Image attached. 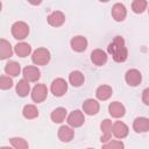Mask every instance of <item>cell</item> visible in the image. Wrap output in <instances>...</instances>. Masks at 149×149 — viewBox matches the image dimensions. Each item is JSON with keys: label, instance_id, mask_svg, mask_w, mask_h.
I'll return each mask as SVG.
<instances>
[{"label": "cell", "instance_id": "obj_20", "mask_svg": "<svg viewBox=\"0 0 149 149\" xmlns=\"http://www.w3.org/2000/svg\"><path fill=\"white\" fill-rule=\"evenodd\" d=\"M20 71H21V66L19 63L14 62V61H9L6 65H5V72L6 74L8 76H12V77H16L20 74Z\"/></svg>", "mask_w": 149, "mask_h": 149}, {"label": "cell", "instance_id": "obj_30", "mask_svg": "<svg viewBox=\"0 0 149 149\" xmlns=\"http://www.w3.org/2000/svg\"><path fill=\"white\" fill-rule=\"evenodd\" d=\"M125 146L121 141H108L102 144L101 149H123Z\"/></svg>", "mask_w": 149, "mask_h": 149}, {"label": "cell", "instance_id": "obj_12", "mask_svg": "<svg viewBox=\"0 0 149 149\" xmlns=\"http://www.w3.org/2000/svg\"><path fill=\"white\" fill-rule=\"evenodd\" d=\"M126 15H127V9H126L125 5H122L120 2H116L112 7V16H113V19L115 21H118V22L123 21Z\"/></svg>", "mask_w": 149, "mask_h": 149}, {"label": "cell", "instance_id": "obj_16", "mask_svg": "<svg viewBox=\"0 0 149 149\" xmlns=\"http://www.w3.org/2000/svg\"><path fill=\"white\" fill-rule=\"evenodd\" d=\"M133 128L136 133H147L149 130V119L148 118H136L133 122Z\"/></svg>", "mask_w": 149, "mask_h": 149}, {"label": "cell", "instance_id": "obj_23", "mask_svg": "<svg viewBox=\"0 0 149 149\" xmlns=\"http://www.w3.org/2000/svg\"><path fill=\"white\" fill-rule=\"evenodd\" d=\"M84 80H85L84 74H83L80 71H78V70L72 71V72L69 74V81H70V84H71L72 86L78 87V86H80V85L84 83Z\"/></svg>", "mask_w": 149, "mask_h": 149}, {"label": "cell", "instance_id": "obj_29", "mask_svg": "<svg viewBox=\"0 0 149 149\" xmlns=\"http://www.w3.org/2000/svg\"><path fill=\"white\" fill-rule=\"evenodd\" d=\"M13 86V80L9 76H1L0 77V90H8Z\"/></svg>", "mask_w": 149, "mask_h": 149}, {"label": "cell", "instance_id": "obj_19", "mask_svg": "<svg viewBox=\"0 0 149 149\" xmlns=\"http://www.w3.org/2000/svg\"><path fill=\"white\" fill-rule=\"evenodd\" d=\"M58 139L62 142H70L73 139V130L68 126H62L58 129Z\"/></svg>", "mask_w": 149, "mask_h": 149}, {"label": "cell", "instance_id": "obj_17", "mask_svg": "<svg viewBox=\"0 0 149 149\" xmlns=\"http://www.w3.org/2000/svg\"><path fill=\"white\" fill-rule=\"evenodd\" d=\"M100 128H101V132H102L101 142L106 143V142H108L111 140V136H112V121L109 119H105L101 122Z\"/></svg>", "mask_w": 149, "mask_h": 149}, {"label": "cell", "instance_id": "obj_14", "mask_svg": "<svg viewBox=\"0 0 149 149\" xmlns=\"http://www.w3.org/2000/svg\"><path fill=\"white\" fill-rule=\"evenodd\" d=\"M91 61H92L93 64H95L98 66H101L107 62V55L101 49H94L91 52Z\"/></svg>", "mask_w": 149, "mask_h": 149}, {"label": "cell", "instance_id": "obj_2", "mask_svg": "<svg viewBox=\"0 0 149 149\" xmlns=\"http://www.w3.org/2000/svg\"><path fill=\"white\" fill-rule=\"evenodd\" d=\"M12 35L16 40H23L29 34V27L23 21H16L12 26Z\"/></svg>", "mask_w": 149, "mask_h": 149}, {"label": "cell", "instance_id": "obj_3", "mask_svg": "<svg viewBox=\"0 0 149 149\" xmlns=\"http://www.w3.org/2000/svg\"><path fill=\"white\" fill-rule=\"evenodd\" d=\"M31 61L36 65H45L50 61V52L45 48H38L33 52Z\"/></svg>", "mask_w": 149, "mask_h": 149}, {"label": "cell", "instance_id": "obj_7", "mask_svg": "<svg viewBox=\"0 0 149 149\" xmlns=\"http://www.w3.org/2000/svg\"><path fill=\"white\" fill-rule=\"evenodd\" d=\"M125 80H126V83H127L128 85H130V86H137V85L141 83V80H142V76H141V73H140L139 70H136V69H130V70H128V71L126 72V74H125Z\"/></svg>", "mask_w": 149, "mask_h": 149}, {"label": "cell", "instance_id": "obj_18", "mask_svg": "<svg viewBox=\"0 0 149 149\" xmlns=\"http://www.w3.org/2000/svg\"><path fill=\"white\" fill-rule=\"evenodd\" d=\"M13 55V49L10 43L7 40L1 38L0 40V61L7 59Z\"/></svg>", "mask_w": 149, "mask_h": 149}, {"label": "cell", "instance_id": "obj_6", "mask_svg": "<svg viewBox=\"0 0 149 149\" xmlns=\"http://www.w3.org/2000/svg\"><path fill=\"white\" fill-rule=\"evenodd\" d=\"M112 133L116 139H125L128 135L129 129H128V126L125 122L116 121L112 125Z\"/></svg>", "mask_w": 149, "mask_h": 149}, {"label": "cell", "instance_id": "obj_13", "mask_svg": "<svg viewBox=\"0 0 149 149\" xmlns=\"http://www.w3.org/2000/svg\"><path fill=\"white\" fill-rule=\"evenodd\" d=\"M65 16L61 10H55L48 15V23L52 27H59L64 23Z\"/></svg>", "mask_w": 149, "mask_h": 149}, {"label": "cell", "instance_id": "obj_34", "mask_svg": "<svg viewBox=\"0 0 149 149\" xmlns=\"http://www.w3.org/2000/svg\"><path fill=\"white\" fill-rule=\"evenodd\" d=\"M87 149H93V148H87Z\"/></svg>", "mask_w": 149, "mask_h": 149}, {"label": "cell", "instance_id": "obj_26", "mask_svg": "<svg viewBox=\"0 0 149 149\" xmlns=\"http://www.w3.org/2000/svg\"><path fill=\"white\" fill-rule=\"evenodd\" d=\"M22 114L26 119H35L38 116V111L34 105H26L22 109Z\"/></svg>", "mask_w": 149, "mask_h": 149}, {"label": "cell", "instance_id": "obj_28", "mask_svg": "<svg viewBox=\"0 0 149 149\" xmlns=\"http://www.w3.org/2000/svg\"><path fill=\"white\" fill-rule=\"evenodd\" d=\"M9 142L14 149H28V142L22 137H12Z\"/></svg>", "mask_w": 149, "mask_h": 149}, {"label": "cell", "instance_id": "obj_10", "mask_svg": "<svg viewBox=\"0 0 149 149\" xmlns=\"http://www.w3.org/2000/svg\"><path fill=\"white\" fill-rule=\"evenodd\" d=\"M23 77L24 79L29 83V81H37L41 77V72L36 66H26L23 69Z\"/></svg>", "mask_w": 149, "mask_h": 149}, {"label": "cell", "instance_id": "obj_11", "mask_svg": "<svg viewBox=\"0 0 149 149\" xmlns=\"http://www.w3.org/2000/svg\"><path fill=\"white\" fill-rule=\"evenodd\" d=\"M99 102L94 99H86L84 102H83V111L87 114V115H94L99 112Z\"/></svg>", "mask_w": 149, "mask_h": 149}, {"label": "cell", "instance_id": "obj_21", "mask_svg": "<svg viewBox=\"0 0 149 149\" xmlns=\"http://www.w3.org/2000/svg\"><path fill=\"white\" fill-rule=\"evenodd\" d=\"M112 87L108 85H100L95 91V95L99 100H107L112 95Z\"/></svg>", "mask_w": 149, "mask_h": 149}, {"label": "cell", "instance_id": "obj_25", "mask_svg": "<svg viewBox=\"0 0 149 149\" xmlns=\"http://www.w3.org/2000/svg\"><path fill=\"white\" fill-rule=\"evenodd\" d=\"M30 91V86L29 83L26 79H21L19 80V83L16 84V93L20 97H27L28 93Z\"/></svg>", "mask_w": 149, "mask_h": 149}, {"label": "cell", "instance_id": "obj_4", "mask_svg": "<svg viewBox=\"0 0 149 149\" xmlns=\"http://www.w3.org/2000/svg\"><path fill=\"white\" fill-rule=\"evenodd\" d=\"M50 91L55 97H62L68 91V83L63 78H56L51 83Z\"/></svg>", "mask_w": 149, "mask_h": 149}, {"label": "cell", "instance_id": "obj_33", "mask_svg": "<svg viewBox=\"0 0 149 149\" xmlns=\"http://www.w3.org/2000/svg\"><path fill=\"white\" fill-rule=\"evenodd\" d=\"M1 7H2V3H1V1H0V10H1Z\"/></svg>", "mask_w": 149, "mask_h": 149}, {"label": "cell", "instance_id": "obj_22", "mask_svg": "<svg viewBox=\"0 0 149 149\" xmlns=\"http://www.w3.org/2000/svg\"><path fill=\"white\" fill-rule=\"evenodd\" d=\"M14 50L19 57H27L31 52V47L26 42H20L14 47Z\"/></svg>", "mask_w": 149, "mask_h": 149}, {"label": "cell", "instance_id": "obj_15", "mask_svg": "<svg viewBox=\"0 0 149 149\" xmlns=\"http://www.w3.org/2000/svg\"><path fill=\"white\" fill-rule=\"evenodd\" d=\"M108 112L113 118H121L126 113L125 106L119 101H113L108 105Z\"/></svg>", "mask_w": 149, "mask_h": 149}, {"label": "cell", "instance_id": "obj_1", "mask_svg": "<svg viewBox=\"0 0 149 149\" xmlns=\"http://www.w3.org/2000/svg\"><path fill=\"white\" fill-rule=\"evenodd\" d=\"M107 50L112 55L113 59L118 63H122L127 59L128 51H127V48L125 44V40L121 36H115L114 40L109 43Z\"/></svg>", "mask_w": 149, "mask_h": 149}, {"label": "cell", "instance_id": "obj_32", "mask_svg": "<svg viewBox=\"0 0 149 149\" xmlns=\"http://www.w3.org/2000/svg\"><path fill=\"white\" fill-rule=\"evenodd\" d=\"M0 149H13V148H10V147H1Z\"/></svg>", "mask_w": 149, "mask_h": 149}, {"label": "cell", "instance_id": "obj_8", "mask_svg": "<svg viewBox=\"0 0 149 149\" xmlns=\"http://www.w3.org/2000/svg\"><path fill=\"white\" fill-rule=\"evenodd\" d=\"M84 121H85L84 114H83V112H80L79 109H76V111L71 112V113L69 114V116H68V123H69V126L74 127V128L80 127V126L84 123Z\"/></svg>", "mask_w": 149, "mask_h": 149}, {"label": "cell", "instance_id": "obj_27", "mask_svg": "<svg viewBox=\"0 0 149 149\" xmlns=\"http://www.w3.org/2000/svg\"><path fill=\"white\" fill-rule=\"evenodd\" d=\"M147 5H148V2L146 0H134L132 2V9L134 13L140 14V13H143L146 10Z\"/></svg>", "mask_w": 149, "mask_h": 149}, {"label": "cell", "instance_id": "obj_31", "mask_svg": "<svg viewBox=\"0 0 149 149\" xmlns=\"http://www.w3.org/2000/svg\"><path fill=\"white\" fill-rule=\"evenodd\" d=\"M148 94H149V88H146V90L143 91V95H142L143 102H144L146 105H148V104H149V100H148Z\"/></svg>", "mask_w": 149, "mask_h": 149}, {"label": "cell", "instance_id": "obj_9", "mask_svg": "<svg viewBox=\"0 0 149 149\" xmlns=\"http://www.w3.org/2000/svg\"><path fill=\"white\" fill-rule=\"evenodd\" d=\"M70 44H71L72 50L77 51V52H81L87 48V40L84 36L78 35V36H74L71 38Z\"/></svg>", "mask_w": 149, "mask_h": 149}, {"label": "cell", "instance_id": "obj_5", "mask_svg": "<svg viewBox=\"0 0 149 149\" xmlns=\"http://www.w3.org/2000/svg\"><path fill=\"white\" fill-rule=\"evenodd\" d=\"M48 95V88L44 84H36L31 91V99L35 102H42Z\"/></svg>", "mask_w": 149, "mask_h": 149}, {"label": "cell", "instance_id": "obj_24", "mask_svg": "<svg viewBox=\"0 0 149 149\" xmlns=\"http://www.w3.org/2000/svg\"><path fill=\"white\" fill-rule=\"evenodd\" d=\"M65 116H66V109H65L64 107H57V108H55V109L51 112V115H50L51 120H52L55 123H61V122H63V120L65 119Z\"/></svg>", "mask_w": 149, "mask_h": 149}]
</instances>
